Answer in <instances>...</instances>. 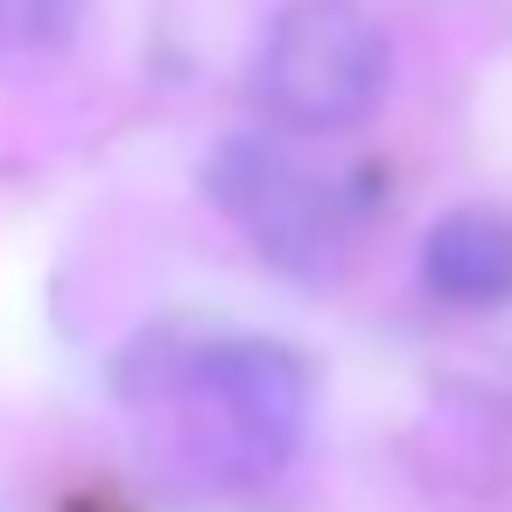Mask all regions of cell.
<instances>
[{"label":"cell","mask_w":512,"mask_h":512,"mask_svg":"<svg viewBox=\"0 0 512 512\" xmlns=\"http://www.w3.org/2000/svg\"><path fill=\"white\" fill-rule=\"evenodd\" d=\"M386 92V36L358 0H288L253 57V99L295 134H344Z\"/></svg>","instance_id":"obj_1"},{"label":"cell","mask_w":512,"mask_h":512,"mask_svg":"<svg viewBox=\"0 0 512 512\" xmlns=\"http://www.w3.org/2000/svg\"><path fill=\"white\" fill-rule=\"evenodd\" d=\"M211 197L225 204V218L295 281H330L344 246H351V204L344 190L309 169L302 155H288L267 134H232L211 155Z\"/></svg>","instance_id":"obj_2"},{"label":"cell","mask_w":512,"mask_h":512,"mask_svg":"<svg viewBox=\"0 0 512 512\" xmlns=\"http://www.w3.org/2000/svg\"><path fill=\"white\" fill-rule=\"evenodd\" d=\"M190 393L218 414V435L246 463H281L309 421V372L260 337H225L190 358Z\"/></svg>","instance_id":"obj_3"},{"label":"cell","mask_w":512,"mask_h":512,"mask_svg":"<svg viewBox=\"0 0 512 512\" xmlns=\"http://www.w3.org/2000/svg\"><path fill=\"white\" fill-rule=\"evenodd\" d=\"M421 281L449 309H498L512 302V218L505 211H449L421 239Z\"/></svg>","instance_id":"obj_4"},{"label":"cell","mask_w":512,"mask_h":512,"mask_svg":"<svg viewBox=\"0 0 512 512\" xmlns=\"http://www.w3.org/2000/svg\"><path fill=\"white\" fill-rule=\"evenodd\" d=\"M85 15H92V0H0V50H15V57L71 50Z\"/></svg>","instance_id":"obj_5"}]
</instances>
